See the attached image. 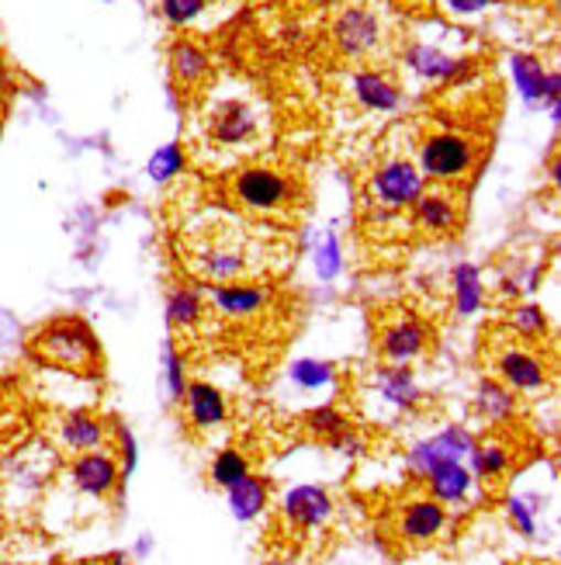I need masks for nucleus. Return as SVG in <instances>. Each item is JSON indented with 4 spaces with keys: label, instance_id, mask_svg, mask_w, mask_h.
Returning <instances> with one entry per match:
<instances>
[{
    "label": "nucleus",
    "instance_id": "bb28decb",
    "mask_svg": "<svg viewBox=\"0 0 561 565\" xmlns=\"http://www.w3.org/2000/svg\"><path fill=\"white\" fill-rule=\"evenodd\" d=\"M509 469V448L499 440H475L468 451V472L475 482H493Z\"/></svg>",
    "mask_w": 561,
    "mask_h": 565
},
{
    "label": "nucleus",
    "instance_id": "20e7f679",
    "mask_svg": "<svg viewBox=\"0 0 561 565\" xmlns=\"http://www.w3.org/2000/svg\"><path fill=\"white\" fill-rule=\"evenodd\" d=\"M478 163V142L465 132H433L420 142V174L433 184L465 181Z\"/></svg>",
    "mask_w": 561,
    "mask_h": 565
},
{
    "label": "nucleus",
    "instance_id": "c756f323",
    "mask_svg": "<svg viewBox=\"0 0 561 565\" xmlns=\"http://www.w3.org/2000/svg\"><path fill=\"white\" fill-rule=\"evenodd\" d=\"M506 327L514 330L517 337L530 340V343H533V340H544V337H548V330H551L548 312H544L541 306H533V302H524V306H517L514 312H509Z\"/></svg>",
    "mask_w": 561,
    "mask_h": 565
},
{
    "label": "nucleus",
    "instance_id": "2eb2a0df",
    "mask_svg": "<svg viewBox=\"0 0 561 565\" xmlns=\"http://www.w3.org/2000/svg\"><path fill=\"white\" fill-rule=\"evenodd\" d=\"M181 403H187V420H191L194 430H202V434L218 430L229 420L226 396L208 382H187V392H184Z\"/></svg>",
    "mask_w": 561,
    "mask_h": 565
},
{
    "label": "nucleus",
    "instance_id": "9d476101",
    "mask_svg": "<svg viewBox=\"0 0 561 565\" xmlns=\"http://www.w3.org/2000/svg\"><path fill=\"white\" fill-rule=\"evenodd\" d=\"M496 375L514 392H541L548 385V364L520 343H506L496 354Z\"/></svg>",
    "mask_w": 561,
    "mask_h": 565
},
{
    "label": "nucleus",
    "instance_id": "f3484780",
    "mask_svg": "<svg viewBox=\"0 0 561 565\" xmlns=\"http://www.w3.org/2000/svg\"><path fill=\"white\" fill-rule=\"evenodd\" d=\"M412 223H417L420 230H427V233H451L457 223H461V209H457V202L451 199L447 191H441V188H433V191H427L423 188V194L417 202H412Z\"/></svg>",
    "mask_w": 561,
    "mask_h": 565
},
{
    "label": "nucleus",
    "instance_id": "c85d7f7f",
    "mask_svg": "<svg viewBox=\"0 0 561 565\" xmlns=\"http://www.w3.org/2000/svg\"><path fill=\"white\" fill-rule=\"evenodd\" d=\"M514 81H517V87H520V94L527 97V102H541V97H544V84H548L544 63L538 56L517 53L514 56Z\"/></svg>",
    "mask_w": 561,
    "mask_h": 565
},
{
    "label": "nucleus",
    "instance_id": "473e14b6",
    "mask_svg": "<svg viewBox=\"0 0 561 565\" xmlns=\"http://www.w3.org/2000/svg\"><path fill=\"white\" fill-rule=\"evenodd\" d=\"M163 379H166V392H170V399L181 403L184 399V392H187V372H184V354L177 351V343L174 340H166V348H163Z\"/></svg>",
    "mask_w": 561,
    "mask_h": 565
},
{
    "label": "nucleus",
    "instance_id": "a878e982",
    "mask_svg": "<svg viewBox=\"0 0 561 565\" xmlns=\"http://www.w3.org/2000/svg\"><path fill=\"white\" fill-rule=\"evenodd\" d=\"M451 288H454V312L457 316H475L485 306V281L475 264H457L451 275Z\"/></svg>",
    "mask_w": 561,
    "mask_h": 565
},
{
    "label": "nucleus",
    "instance_id": "4be33fe9",
    "mask_svg": "<svg viewBox=\"0 0 561 565\" xmlns=\"http://www.w3.org/2000/svg\"><path fill=\"white\" fill-rule=\"evenodd\" d=\"M170 70H174L177 84L202 87L208 81V73H212V60H208V53L198 42L177 39L174 45H170Z\"/></svg>",
    "mask_w": 561,
    "mask_h": 565
},
{
    "label": "nucleus",
    "instance_id": "37998d69",
    "mask_svg": "<svg viewBox=\"0 0 561 565\" xmlns=\"http://www.w3.org/2000/svg\"><path fill=\"white\" fill-rule=\"evenodd\" d=\"M111 565H126V558H121V555H111Z\"/></svg>",
    "mask_w": 561,
    "mask_h": 565
},
{
    "label": "nucleus",
    "instance_id": "a211bd4d",
    "mask_svg": "<svg viewBox=\"0 0 561 565\" xmlns=\"http://www.w3.org/2000/svg\"><path fill=\"white\" fill-rule=\"evenodd\" d=\"M427 493L430 500L444 503V507H457V503H468L475 493V479L468 472L465 461H447L441 469H433L427 476Z\"/></svg>",
    "mask_w": 561,
    "mask_h": 565
},
{
    "label": "nucleus",
    "instance_id": "e433bc0d",
    "mask_svg": "<svg viewBox=\"0 0 561 565\" xmlns=\"http://www.w3.org/2000/svg\"><path fill=\"white\" fill-rule=\"evenodd\" d=\"M339 267H344V250H339V239L326 236L320 243V250H315V271H320L323 281H333L339 275Z\"/></svg>",
    "mask_w": 561,
    "mask_h": 565
},
{
    "label": "nucleus",
    "instance_id": "ea45409f",
    "mask_svg": "<svg viewBox=\"0 0 561 565\" xmlns=\"http://www.w3.org/2000/svg\"><path fill=\"white\" fill-rule=\"evenodd\" d=\"M330 445H333V451H339V455H347V458H357L360 451H364V440L347 427L344 434H336L333 440H330Z\"/></svg>",
    "mask_w": 561,
    "mask_h": 565
},
{
    "label": "nucleus",
    "instance_id": "aec40b11",
    "mask_svg": "<svg viewBox=\"0 0 561 565\" xmlns=\"http://www.w3.org/2000/svg\"><path fill=\"white\" fill-rule=\"evenodd\" d=\"M108 437V424L101 416H94L90 409H73L60 420V440L69 451H97Z\"/></svg>",
    "mask_w": 561,
    "mask_h": 565
},
{
    "label": "nucleus",
    "instance_id": "b1692460",
    "mask_svg": "<svg viewBox=\"0 0 561 565\" xmlns=\"http://www.w3.org/2000/svg\"><path fill=\"white\" fill-rule=\"evenodd\" d=\"M475 406L489 424H506L517 416V392L506 388L499 379H482L475 388Z\"/></svg>",
    "mask_w": 561,
    "mask_h": 565
},
{
    "label": "nucleus",
    "instance_id": "f8f14e48",
    "mask_svg": "<svg viewBox=\"0 0 561 565\" xmlns=\"http://www.w3.org/2000/svg\"><path fill=\"white\" fill-rule=\"evenodd\" d=\"M212 306L218 316L226 319H253L267 306H271V288L260 281H226V285H212Z\"/></svg>",
    "mask_w": 561,
    "mask_h": 565
},
{
    "label": "nucleus",
    "instance_id": "4c0bfd02",
    "mask_svg": "<svg viewBox=\"0 0 561 565\" xmlns=\"http://www.w3.org/2000/svg\"><path fill=\"white\" fill-rule=\"evenodd\" d=\"M118 455H121V461H118L121 479H129V476L136 472L139 448H136V437H132V430H129V427H121V424H118Z\"/></svg>",
    "mask_w": 561,
    "mask_h": 565
},
{
    "label": "nucleus",
    "instance_id": "7ed1b4c3",
    "mask_svg": "<svg viewBox=\"0 0 561 565\" xmlns=\"http://www.w3.org/2000/svg\"><path fill=\"white\" fill-rule=\"evenodd\" d=\"M302 199L299 181L278 167H242L233 178V202L253 215L291 212Z\"/></svg>",
    "mask_w": 561,
    "mask_h": 565
},
{
    "label": "nucleus",
    "instance_id": "6ab92c4d",
    "mask_svg": "<svg viewBox=\"0 0 561 565\" xmlns=\"http://www.w3.org/2000/svg\"><path fill=\"white\" fill-rule=\"evenodd\" d=\"M406 63H409V70H417L423 81H433V84H451L468 73V60L447 56L433 45H409Z\"/></svg>",
    "mask_w": 561,
    "mask_h": 565
},
{
    "label": "nucleus",
    "instance_id": "49530a36",
    "mask_svg": "<svg viewBox=\"0 0 561 565\" xmlns=\"http://www.w3.org/2000/svg\"><path fill=\"white\" fill-rule=\"evenodd\" d=\"M53 565H63V562H53Z\"/></svg>",
    "mask_w": 561,
    "mask_h": 565
},
{
    "label": "nucleus",
    "instance_id": "ddd939ff",
    "mask_svg": "<svg viewBox=\"0 0 561 565\" xmlns=\"http://www.w3.org/2000/svg\"><path fill=\"white\" fill-rule=\"evenodd\" d=\"M69 479H73V486H77L84 497L105 500V497L115 493L118 482H121L118 458H111L101 448H97V451H84V455H77V461H73Z\"/></svg>",
    "mask_w": 561,
    "mask_h": 565
},
{
    "label": "nucleus",
    "instance_id": "c9c22d12",
    "mask_svg": "<svg viewBox=\"0 0 561 565\" xmlns=\"http://www.w3.org/2000/svg\"><path fill=\"white\" fill-rule=\"evenodd\" d=\"M181 167H184L181 146L170 142V146H163V150H157V157L150 160V178L153 181H170L174 174H181Z\"/></svg>",
    "mask_w": 561,
    "mask_h": 565
},
{
    "label": "nucleus",
    "instance_id": "4468645a",
    "mask_svg": "<svg viewBox=\"0 0 561 565\" xmlns=\"http://www.w3.org/2000/svg\"><path fill=\"white\" fill-rule=\"evenodd\" d=\"M260 129V115L242 105V102H226L223 108H215L212 121H208V132L218 146H242L257 139Z\"/></svg>",
    "mask_w": 561,
    "mask_h": 565
},
{
    "label": "nucleus",
    "instance_id": "a19ab883",
    "mask_svg": "<svg viewBox=\"0 0 561 565\" xmlns=\"http://www.w3.org/2000/svg\"><path fill=\"white\" fill-rule=\"evenodd\" d=\"M150 545H153V542H150V537H142V542L136 545V555H145V552H150Z\"/></svg>",
    "mask_w": 561,
    "mask_h": 565
},
{
    "label": "nucleus",
    "instance_id": "cd10ccee",
    "mask_svg": "<svg viewBox=\"0 0 561 565\" xmlns=\"http://www.w3.org/2000/svg\"><path fill=\"white\" fill-rule=\"evenodd\" d=\"M291 382L305 392H323V388L336 385V367L330 361H320V358H302V361L291 364Z\"/></svg>",
    "mask_w": 561,
    "mask_h": 565
},
{
    "label": "nucleus",
    "instance_id": "6e6552de",
    "mask_svg": "<svg viewBox=\"0 0 561 565\" xmlns=\"http://www.w3.org/2000/svg\"><path fill=\"white\" fill-rule=\"evenodd\" d=\"M333 42L344 56L364 60L371 56L381 42V21L371 8L350 4L333 18Z\"/></svg>",
    "mask_w": 561,
    "mask_h": 565
},
{
    "label": "nucleus",
    "instance_id": "f257e3e1",
    "mask_svg": "<svg viewBox=\"0 0 561 565\" xmlns=\"http://www.w3.org/2000/svg\"><path fill=\"white\" fill-rule=\"evenodd\" d=\"M32 351L39 361L60 367V372L97 375L101 372V343L80 316H56L35 330Z\"/></svg>",
    "mask_w": 561,
    "mask_h": 565
},
{
    "label": "nucleus",
    "instance_id": "0eeeda50",
    "mask_svg": "<svg viewBox=\"0 0 561 565\" xmlns=\"http://www.w3.org/2000/svg\"><path fill=\"white\" fill-rule=\"evenodd\" d=\"M430 348V327L417 312H402L378 333V351L388 364H412Z\"/></svg>",
    "mask_w": 561,
    "mask_h": 565
},
{
    "label": "nucleus",
    "instance_id": "9b49d317",
    "mask_svg": "<svg viewBox=\"0 0 561 565\" xmlns=\"http://www.w3.org/2000/svg\"><path fill=\"white\" fill-rule=\"evenodd\" d=\"M444 527H447V507L430 497L409 500L399 513V524H396L406 545H430L444 534Z\"/></svg>",
    "mask_w": 561,
    "mask_h": 565
},
{
    "label": "nucleus",
    "instance_id": "f03ea898",
    "mask_svg": "<svg viewBox=\"0 0 561 565\" xmlns=\"http://www.w3.org/2000/svg\"><path fill=\"white\" fill-rule=\"evenodd\" d=\"M191 267L212 285H226V281H242L250 275V250H247V236L236 226L229 236L218 230H198L191 239Z\"/></svg>",
    "mask_w": 561,
    "mask_h": 565
},
{
    "label": "nucleus",
    "instance_id": "dca6fc26",
    "mask_svg": "<svg viewBox=\"0 0 561 565\" xmlns=\"http://www.w3.org/2000/svg\"><path fill=\"white\" fill-rule=\"evenodd\" d=\"M350 94L368 111H396L402 105V87L388 81L381 70H357L350 77Z\"/></svg>",
    "mask_w": 561,
    "mask_h": 565
},
{
    "label": "nucleus",
    "instance_id": "1a4fd4ad",
    "mask_svg": "<svg viewBox=\"0 0 561 565\" xmlns=\"http://www.w3.org/2000/svg\"><path fill=\"white\" fill-rule=\"evenodd\" d=\"M336 503L330 497V489L323 486H295L288 489L284 500H281V518L291 531H320L333 521Z\"/></svg>",
    "mask_w": 561,
    "mask_h": 565
},
{
    "label": "nucleus",
    "instance_id": "393cba45",
    "mask_svg": "<svg viewBox=\"0 0 561 565\" xmlns=\"http://www.w3.org/2000/svg\"><path fill=\"white\" fill-rule=\"evenodd\" d=\"M229 493V510H233V518L236 521H257L260 513L267 510V503H271V489H267V482L260 476H247L242 482H236L233 489H226Z\"/></svg>",
    "mask_w": 561,
    "mask_h": 565
},
{
    "label": "nucleus",
    "instance_id": "f704fd0d",
    "mask_svg": "<svg viewBox=\"0 0 561 565\" xmlns=\"http://www.w3.org/2000/svg\"><path fill=\"white\" fill-rule=\"evenodd\" d=\"M205 8H208V0H160V14L174 24V29L191 24Z\"/></svg>",
    "mask_w": 561,
    "mask_h": 565
},
{
    "label": "nucleus",
    "instance_id": "39448f33",
    "mask_svg": "<svg viewBox=\"0 0 561 565\" xmlns=\"http://www.w3.org/2000/svg\"><path fill=\"white\" fill-rule=\"evenodd\" d=\"M423 194V174L420 167L406 160V157H392L378 163L371 174H368V205L378 212H406L412 209Z\"/></svg>",
    "mask_w": 561,
    "mask_h": 565
},
{
    "label": "nucleus",
    "instance_id": "423d86ee",
    "mask_svg": "<svg viewBox=\"0 0 561 565\" xmlns=\"http://www.w3.org/2000/svg\"><path fill=\"white\" fill-rule=\"evenodd\" d=\"M472 445H475L472 430L451 424L444 430H436L433 437L417 440V445H412L409 455H406V465H409L412 476L427 479L433 469H441V465H447V461H465L468 451H472Z\"/></svg>",
    "mask_w": 561,
    "mask_h": 565
},
{
    "label": "nucleus",
    "instance_id": "c03bdc74",
    "mask_svg": "<svg viewBox=\"0 0 561 565\" xmlns=\"http://www.w3.org/2000/svg\"><path fill=\"white\" fill-rule=\"evenodd\" d=\"M0 565H18V562H4V558H0Z\"/></svg>",
    "mask_w": 561,
    "mask_h": 565
},
{
    "label": "nucleus",
    "instance_id": "a18cd8bd",
    "mask_svg": "<svg viewBox=\"0 0 561 565\" xmlns=\"http://www.w3.org/2000/svg\"><path fill=\"white\" fill-rule=\"evenodd\" d=\"M409 4H417V0H409Z\"/></svg>",
    "mask_w": 561,
    "mask_h": 565
},
{
    "label": "nucleus",
    "instance_id": "5701e85b",
    "mask_svg": "<svg viewBox=\"0 0 561 565\" xmlns=\"http://www.w3.org/2000/svg\"><path fill=\"white\" fill-rule=\"evenodd\" d=\"M208 306H205V295L191 285H177L166 291V323L174 330H194L205 319Z\"/></svg>",
    "mask_w": 561,
    "mask_h": 565
},
{
    "label": "nucleus",
    "instance_id": "2f4dec72",
    "mask_svg": "<svg viewBox=\"0 0 561 565\" xmlns=\"http://www.w3.org/2000/svg\"><path fill=\"white\" fill-rule=\"evenodd\" d=\"M347 427H350V420L336 406H315V409L305 413V430L315 434V437H323V440H333L336 434H344Z\"/></svg>",
    "mask_w": 561,
    "mask_h": 565
},
{
    "label": "nucleus",
    "instance_id": "7c9ffc66",
    "mask_svg": "<svg viewBox=\"0 0 561 565\" xmlns=\"http://www.w3.org/2000/svg\"><path fill=\"white\" fill-rule=\"evenodd\" d=\"M247 476H250V458L242 455V451L223 448V451L215 455V461H212V482L218 489H233L236 482H242Z\"/></svg>",
    "mask_w": 561,
    "mask_h": 565
},
{
    "label": "nucleus",
    "instance_id": "412c9836",
    "mask_svg": "<svg viewBox=\"0 0 561 565\" xmlns=\"http://www.w3.org/2000/svg\"><path fill=\"white\" fill-rule=\"evenodd\" d=\"M378 396L385 403H392L399 409H412L420 399H423V392H420V382L417 375H412V367L409 364H388V367H378Z\"/></svg>",
    "mask_w": 561,
    "mask_h": 565
},
{
    "label": "nucleus",
    "instance_id": "58836bf2",
    "mask_svg": "<svg viewBox=\"0 0 561 565\" xmlns=\"http://www.w3.org/2000/svg\"><path fill=\"white\" fill-rule=\"evenodd\" d=\"M441 4L454 18H478L482 11L493 8V0H441Z\"/></svg>",
    "mask_w": 561,
    "mask_h": 565
},
{
    "label": "nucleus",
    "instance_id": "79ce46f5",
    "mask_svg": "<svg viewBox=\"0 0 561 565\" xmlns=\"http://www.w3.org/2000/svg\"><path fill=\"white\" fill-rule=\"evenodd\" d=\"M551 181H554V184L561 181V163H558V160H551Z\"/></svg>",
    "mask_w": 561,
    "mask_h": 565
},
{
    "label": "nucleus",
    "instance_id": "72a5a7b5",
    "mask_svg": "<svg viewBox=\"0 0 561 565\" xmlns=\"http://www.w3.org/2000/svg\"><path fill=\"white\" fill-rule=\"evenodd\" d=\"M506 513L524 537H538V507H533L530 497H514L506 503Z\"/></svg>",
    "mask_w": 561,
    "mask_h": 565
}]
</instances>
